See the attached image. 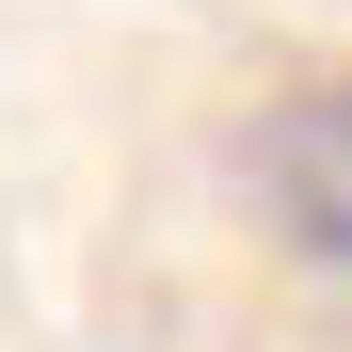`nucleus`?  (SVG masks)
<instances>
[{
	"label": "nucleus",
	"instance_id": "nucleus-1",
	"mask_svg": "<svg viewBox=\"0 0 352 352\" xmlns=\"http://www.w3.org/2000/svg\"><path fill=\"white\" fill-rule=\"evenodd\" d=\"M241 192L288 256L352 272V80H288L256 129H241Z\"/></svg>",
	"mask_w": 352,
	"mask_h": 352
}]
</instances>
